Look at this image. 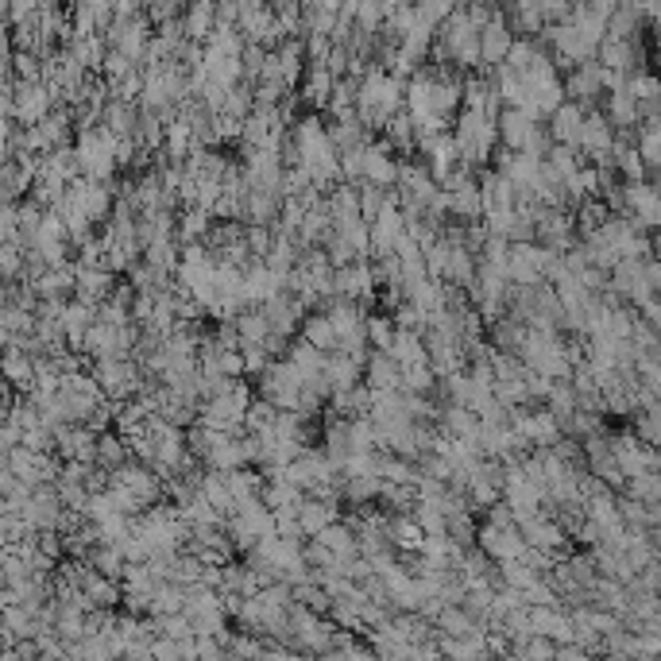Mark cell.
<instances>
[{
	"label": "cell",
	"instance_id": "6da1fadb",
	"mask_svg": "<svg viewBox=\"0 0 661 661\" xmlns=\"http://www.w3.org/2000/svg\"><path fill=\"white\" fill-rule=\"evenodd\" d=\"M449 132H453V144H457V155L464 167H472V171L488 167L495 147H499V132H495V120L491 116L460 109L457 120L449 124Z\"/></svg>",
	"mask_w": 661,
	"mask_h": 661
},
{
	"label": "cell",
	"instance_id": "7a4b0ae2",
	"mask_svg": "<svg viewBox=\"0 0 661 661\" xmlns=\"http://www.w3.org/2000/svg\"><path fill=\"white\" fill-rule=\"evenodd\" d=\"M256 379H259V395H263L267 403H275L279 410H294V406H298V395H302V375L290 368L287 356L267 360V368H263Z\"/></svg>",
	"mask_w": 661,
	"mask_h": 661
},
{
	"label": "cell",
	"instance_id": "3957f363",
	"mask_svg": "<svg viewBox=\"0 0 661 661\" xmlns=\"http://www.w3.org/2000/svg\"><path fill=\"white\" fill-rule=\"evenodd\" d=\"M333 294L337 298H352L360 302L364 310L375 306V275H372V259H352L333 267Z\"/></svg>",
	"mask_w": 661,
	"mask_h": 661
},
{
	"label": "cell",
	"instance_id": "277c9868",
	"mask_svg": "<svg viewBox=\"0 0 661 661\" xmlns=\"http://www.w3.org/2000/svg\"><path fill=\"white\" fill-rule=\"evenodd\" d=\"M472 546L480 549L484 557H491V561H511V557H518V553L526 549V542H522V534H518L515 522L499 526V522L480 518V522H476V538H472Z\"/></svg>",
	"mask_w": 661,
	"mask_h": 661
},
{
	"label": "cell",
	"instance_id": "5b68a950",
	"mask_svg": "<svg viewBox=\"0 0 661 661\" xmlns=\"http://www.w3.org/2000/svg\"><path fill=\"white\" fill-rule=\"evenodd\" d=\"M534 240L546 244L553 252H569L576 244V221H573V209H538L534 217Z\"/></svg>",
	"mask_w": 661,
	"mask_h": 661
},
{
	"label": "cell",
	"instance_id": "8992f818",
	"mask_svg": "<svg viewBox=\"0 0 661 661\" xmlns=\"http://www.w3.org/2000/svg\"><path fill=\"white\" fill-rule=\"evenodd\" d=\"M611 457L615 464L623 468V476H634V472H650V468H658V445H646V441H638L631 430L627 433H611Z\"/></svg>",
	"mask_w": 661,
	"mask_h": 661
},
{
	"label": "cell",
	"instance_id": "52a82bcc",
	"mask_svg": "<svg viewBox=\"0 0 661 661\" xmlns=\"http://www.w3.org/2000/svg\"><path fill=\"white\" fill-rule=\"evenodd\" d=\"M600 62L596 58H588V62H576L573 70H565V78H561V89H565V101H576V105H584V109H592L596 101H600Z\"/></svg>",
	"mask_w": 661,
	"mask_h": 661
},
{
	"label": "cell",
	"instance_id": "ba28073f",
	"mask_svg": "<svg viewBox=\"0 0 661 661\" xmlns=\"http://www.w3.org/2000/svg\"><path fill=\"white\" fill-rule=\"evenodd\" d=\"M259 310L267 314V329H271L275 337H283V341L298 337V325H302V317H306V306H302L290 290H279V294L267 298Z\"/></svg>",
	"mask_w": 661,
	"mask_h": 661
},
{
	"label": "cell",
	"instance_id": "9c48e42d",
	"mask_svg": "<svg viewBox=\"0 0 661 661\" xmlns=\"http://www.w3.org/2000/svg\"><path fill=\"white\" fill-rule=\"evenodd\" d=\"M476 39H480V66L491 70V66H499V62H503L507 47H511V39H515V31L507 28L503 12H495L488 24L476 31Z\"/></svg>",
	"mask_w": 661,
	"mask_h": 661
},
{
	"label": "cell",
	"instance_id": "30bf717a",
	"mask_svg": "<svg viewBox=\"0 0 661 661\" xmlns=\"http://www.w3.org/2000/svg\"><path fill=\"white\" fill-rule=\"evenodd\" d=\"M337 86V78H333V70L325 66V62H306V70H302V78H298V93H302V101L321 113L325 109V101H329V93Z\"/></svg>",
	"mask_w": 661,
	"mask_h": 661
},
{
	"label": "cell",
	"instance_id": "8fae6325",
	"mask_svg": "<svg viewBox=\"0 0 661 661\" xmlns=\"http://www.w3.org/2000/svg\"><path fill=\"white\" fill-rule=\"evenodd\" d=\"M580 124H584V105H576V101H561V105L546 116V132H549L553 144L576 147V140H580Z\"/></svg>",
	"mask_w": 661,
	"mask_h": 661
},
{
	"label": "cell",
	"instance_id": "7c38bea8",
	"mask_svg": "<svg viewBox=\"0 0 661 661\" xmlns=\"http://www.w3.org/2000/svg\"><path fill=\"white\" fill-rule=\"evenodd\" d=\"M279 190H259V186H248L244 190V205H240V221L244 225H275L279 217Z\"/></svg>",
	"mask_w": 661,
	"mask_h": 661
},
{
	"label": "cell",
	"instance_id": "4fadbf2b",
	"mask_svg": "<svg viewBox=\"0 0 661 661\" xmlns=\"http://www.w3.org/2000/svg\"><path fill=\"white\" fill-rule=\"evenodd\" d=\"M51 109V89H43L39 82H24L12 93V116H20L24 124H39Z\"/></svg>",
	"mask_w": 661,
	"mask_h": 661
},
{
	"label": "cell",
	"instance_id": "5bb4252c",
	"mask_svg": "<svg viewBox=\"0 0 661 661\" xmlns=\"http://www.w3.org/2000/svg\"><path fill=\"white\" fill-rule=\"evenodd\" d=\"M314 542H321V546L329 549L333 557H337V569L345 565L348 557H356L360 549H356V534H352V526H348L345 518H333V522H325L321 530L314 534Z\"/></svg>",
	"mask_w": 661,
	"mask_h": 661
},
{
	"label": "cell",
	"instance_id": "9a60e30c",
	"mask_svg": "<svg viewBox=\"0 0 661 661\" xmlns=\"http://www.w3.org/2000/svg\"><path fill=\"white\" fill-rule=\"evenodd\" d=\"M399 375H403V368H399L383 348H372V352H368V360H364V383H368L372 391H399Z\"/></svg>",
	"mask_w": 661,
	"mask_h": 661
},
{
	"label": "cell",
	"instance_id": "2e32d148",
	"mask_svg": "<svg viewBox=\"0 0 661 661\" xmlns=\"http://www.w3.org/2000/svg\"><path fill=\"white\" fill-rule=\"evenodd\" d=\"M321 375H325L329 391H348V387H356L364 379V364H356L345 352H329L325 364H321Z\"/></svg>",
	"mask_w": 661,
	"mask_h": 661
},
{
	"label": "cell",
	"instance_id": "e0dca14e",
	"mask_svg": "<svg viewBox=\"0 0 661 661\" xmlns=\"http://www.w3.org/2000/svg\"><path fill=\"white\" fill-rule=\"evenodd\" d=\"M422 526L410 518V511H387V542L399 553H418L422 546Z\"/></svg>",
	"mask_w": 661,
	"mask_h": 661
},
{
	"label": "cell",
	"instance_id": "ac0fdd59",
	"mask_svg": "<svg viewBox=\"0 0 661 661\" xmlns=\"http://www.w3.org/2000/svg\"><path fill=\"white\" fill-rule=\"evenodd\" d=\"M333 518H341V503L306 495L302 507H298V530H302V538H314L317 530H321L325 522H333Z\"/></svg>",
	"mask_w": 661,
	"mask_h": 661
},
{
	"label": "cell",
	"instance_id": "d6986e66",
	"mask_svg": "<svg viewBox=\"0 0 661 661\" xmlns=\"http://www.w3.org/2000/svg\"><path fill=\"white\" fill-rule=\"evenodd\" d=\"M182 31H186V39H198L205 43V35L217 28V8H213V0H186V8H182Z\"/></svg>",
	"mask_w": 661,
	"mask_h": 661
},
{
	"label": "cell",
	"instance_id": "ffe728a7",
	"mask_svg": "<svg viewBox=\"0 0 661 661\" xmlns=\"http://www.w3.org/2000/svg\"><path fill=\"white\" fill-rule=\"evenodd\" d=\"M298 337H306L317 352H337V329H333V321L325 317V310H306L302 317V325H298Z\"/></svg>",
	"mask_w": 661,
	"mask_h": 661
},
{
	"label": "cell",
	"instance_id": "44dd1931",
	"mask_svg": "<svg viewBox=\"0 0 661 661\" xmlns=\"http://www.w3.org/2000/svg\"><path fill=\"white\" fill-rule=\"evenodd\" d=\"M213 225V213H205L198 205H182L174 213V240L178 244H194V240H205V232Z\"/></svg>",
	"mask_w": 661,
	"mask_h": 661
},
{
	"label": "cell",
	"instance_id": "7402d4cb",
	"mask_svg": "<svg viewBox=\"0 0 661 661\" xmlns=\"http://www.w3.org/2000/svg\"><path fill=\"white\" fill-rule=\"evenodd\" d=\"M283 356H287L290 368L302 375V383H306V379H314V375H321V364H325V352H317L306 337H290Z\"/></svg>",
	"mask_w": 661,
	"mask_h": 661
},
{
	"label": "cell",
	"instance_id": "603a6c76",
	"mask_svg": "<svg viewBox=\"0 0 661 661\" xmlns=\"http://www.w3.org/2000/svg\"><path fill=\"white\" fill-rule=\"evenodd\" d=\"M604 116L611 120L615 132H634V124H638V101L627 93V86H619V89L607 93Z\"/></svg>",
	"mask_w": 661,
	"mask_h": 661
},
{
	"label": "cell",
	"instance_id": "cb8c5ba5",
	"mask_svg": "<svg viewBox=\"0 0 661 661\" xmlns=\"http://www.w3.org/2000/svg\"><path fill=\"white\" fill-rule=\"evenodd\" d=\"M198 491H202L205 503H209V507H217L221 515H232V511H236V503H232V495H229V476H225V472H217V468H202Z\"/></svg>",
	"mask_w": 661,
	"mask_h": 661
},
{
	"label": "cell",
	"instance_id": "d4e9b609",
	"mask_svg": "<svg viewBox=\"0 0 661 661\" xmlns=\"http://www.w3.org/2000/svg\"><path fill=\"white\" fill-rule=\"evenodd\" d=\"M399 368L406 364H422L426 360V341H422V333H410V329H395V337H391V345L383 348Z\"/></svg>",
	"mask_w": 661,
	"mask_h": 661
},
{
	"label": "cell",
	"instance_id": "484cf974",
	"mask_svg": "<svg viewBox=\"0 0 661 661\" xmlns=\"http://www.w3.org/2000/svg\"><path fill=\"white\" fill-rule=\"evenodd\" d=\"M229 476V495L232 503H244V499H259V491H263V472H259L256 464H240V468H232L225 472Z\"/></svg>",
	"mask_w": 661,
	"mask_h": 661
},
{
	"label": "cell",
	"instance_id": "4316f807",
	"mask_svg": "<svg viewBox=\"0 0 661 661\" xmlns=\"http://www.w3.org/2000/svg\"><path fill=\"white\" fill-rule=\"evenodd\" d=\"M623 495H627V499H638V503H661V476H658V468L627 476V480H623Z\"/></svg>",
	"mask_w": 661,
	"mask_h": 661
},
{
	"label": "cell",
	"instance_id": "83f0119b",
	"mask_svg": "<svg viewBox=\"0 0 661 661\" xmlns=\"http://www.w3.org/2000/svg\"><path fill=\"white\" fill-rule=\"evenodd\" d=\"M364 337H368V345L372 348H387L391 345V337H395V321L387 310H368L364 314Z\"/></svg>",
	"mask_w": 661,
	"mask_h": 661
},
{
	"label": "cell",
	"instance_id": "f1b7e54d",
	"mask_svg": "<svg viewBox=\"0 0 661 661\" xmlns=\"http://www.w3.org/2000/svg\"><path fill=\"white\" fill-rule=\"evenodd\" d=\"M437 387V375L433 368L422 360V364H406L403 375H399V391H414V395H433Z\"/></svg>",
	"mask_w": 661,
	"mask_h": 661
},
{
	"label": "cell",
	"instance_id": "f546056e",
	"mask_svg": "<svg viewBox=\"0 0 661 661\" xmlns=\"http://www.w3.org/2000/svg\"><path fill=\"white\" fill-rule=\"evenodd\" d=\"M93 460H97L105 472H113L120 460H128V449H124V441H120L116 433H97V441H93Z\"/></svg>",
	"mask_w": 661,
	"mask_h": 661
},
{
	"label": "cell",
	"instance_id": "4dcf8cb0",
	"mask_svg": "<svg viewBox=\"0 0 661 661\" xmlns=\"http://www.w3.org/2000/svg\"><path fill=\"white\" fill-rule=\"evenodd\" d=\"M383 16H387L383 0H360L356 12H352V24H356V31H364V35H379Z\"/></svg>",
	"mask_w": 661,
	"mask_h": 661
},
{
	"label": "cell",
	"instance_id": "1f68e13d",
	"mask_svg": "<svg viewBox=\"0 0 661 661\" xmlns=\"http://www.w3.org/2000/svg\"><path fill=\"white\" fill-rule=\"evenodd\" d=\"M275 414H279V406H275V403H267L263 395H252V403H248V410H244V430H252V433L271 430V422H275Z\"/></svg>",
	"mask_w": 661,
	"mask_h": 661
},
{
	"label": "cell",
	"instance_id": "d6a6232c",
	"mask_svg": "<svg viewBox=\"0 0 661 661\" xmlns=\"http://www.w3.org/2000/svg\"><path fill=\"white\" fill-rule=\"evenodd\" d=\"M240 128H244V116L232 113H213V132H217V144H240Z\"/></svg>",
	"mask_w": 661,
	"mask_h": 661
},
{
	"label": "cell",
	"instance_id": "836d02e7",
	"mask_svg": "<svg viewBox=\"0 0 661 661\" xmlns=\"http://www.w3.org/2000/svg\"><path fill=\"white\" fill-rule=\"evenodd\" d=\"M391 321H395V329H410V333H426V314L418 310V306H410V302H399L395 310H391Z\"/></svg>",
	"mask_w": 661,
	"mask_h": 661
},
{
	"label": "cell",
	"instance_id": "e575fe53",
	"mask_svg": "<svg viewBox=\"0 0 661 661\" xmlns=\"http://www.w3.org/2000/svg\"><path fill=\"white\" fill-rule=\"evenodd\" d=\"M31 372H35V368H31V360L24 352H8V356H4V375H8L16 387H28Z\"/></svg>",
	"mask_w": 661,
	"mask_h": 661
},
{
	"label": "cell",
	"instance_id": "d590c367",
	"mask_svg": "<svg viewBox=\"0 0 661 661\" xmlns=\"http://www.w3.org/2000/svg\"><path fill=\"white\" fill-rule=\"evenodd\" d=\"M634 12L642 16V24H646V31H654V24H658L661 16V0H631Z\"/></svg>",
	"mask_w": 661,
	"mask_h": 661
},
{
	"label": "cell",
	"instance_id": "8d00e7d4",
	"mask_svg": "<svg viewBox=\"0 0 661 661\" xmlns=\"http://www.w3.org/2000/svg\"><path fill=\"white\" fill-rule=\"evenodd\" d=\"M314 4H321V8H329V12H337V8H341V0H314Z\"/></svg>",
	"mask_w": 661,
	"mask_h": 661
},
{
	"label": "cell",
	"instance_id": "74e56055",
	"mask_svg": "<svg viewBox=\"0 0 661 661\" xmlns=\"http://www.w3.org/2000/svg\"><path fill=\"white\" fill-rule=\"evenodd\" d=\"M453 4H457V8H460V4H468V0H453Z\"/></svg>",
	"mask_w": 661,
	"mask_h": 661
}]
</instances>
